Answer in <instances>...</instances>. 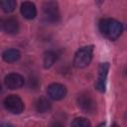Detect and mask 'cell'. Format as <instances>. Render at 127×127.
Segmentation results:
<instances>
[{"label": "cell", "instance_id": "cell-18", "mask_svg": "<svg viewBox=\"0 0 127 127\" xmlns=\"http://www.w3.org/2000/svg\"><path fill=\"white\" fill-rule=\"evenodd\" d=\"M2 25H3V18L0 17V30L2 29Z\"/></svg>", "mask_w": 127, "mask_h": 127}, {"label": "cell", "instance_id": "cell-1", "mask_svg": "<svg viewBox=\"0 0 127 127\" xmlns=\"http://www.w3.org/2000/svg\"><path fill=\"white\" fill-rule=\"evenodd\" d=\"M99 30L107 39L114 41L121 36L123 32V26L117 20L107 18L102 19L99 22Z\"/></svg>", "mask_w": 127, "mask_h": 127}, {"label": "cell", "instance_id": "cell-13", "mask_svg": "<svg viewBox=\"0 0 127 127\" xmlns=\"http://www.w3.org/2000/svg\"><path fill=\"white\" fill-rule=\"evenodd\" d=\"M52 108V103L51 101L46 98V97H40L36 101V109L40 113H46L49 112Z\"/></svg>", "mask_w": 127, "mask_h": 127}, {"label": "cell", "instance_id": "cell-10", "mask_svg": "<svg viewBox=\"0 0 127 127\" xmlns=\"http://www.w3.org/2000/svg\"><path fill=\"white\" fill-rule=\"evenodd\" d=\"M20 11H21V14L24 16V18L28 20H32L37 16V8L35 4L29 1H25L21 4Z\"/></svg>", "mask_w": 127, "mask_h": 127}, {"label": "cell", "instance_id": "cell-9", "mask_svg": "<svg viewBox=\"0 0 127 127\" xmlns=\"http://www.w3.org/2000/svg\"><path fill=\"white\" fill-rule=\"evenodd\" d=\"M2 30H4L7 34H17L19 32V22L15 17H7L3 19V25H2Z\"/></svg>", "mask_w": 127, "mask_h": 127}, {"label": "cell", "instance_id": "cell-3", "mask_svg": "<svg viewBox=\"0 0 127 127\" xmlns=\"http://www.w3.org/2000/svg\"><path fill=\"white\" fill-rule=\"evenodd\" d=\"M43 15L47 22L50 23H57L60 20V12L59 6L57 2L54 1H47L43 4Z\"/></svg>", "mask_w": 127, "mask_h": 127}, {"label": "cell", "instance_id": "cell-17", "mask_svg": "<svg viewBox=\"0 0 127 127\" xmlns=\"http://www.w3.org/2000/svg\"><path fill=\"white\" fill-rule=\"evenodd\" d=\"M50 127H64V125H62L61 123H55V124L51 125Z\"/></svg>", "mask_w": 127, "mask_h": 127}, {"label": "cell", "instance_id": "cell-16", "mask_svg": "<svg viewBox=\"0 0 127 127\" xmlns=\"http://www.w3.org/2000/svg\"><path fill=\"white\" fill-rule=\"evenodd\" d=\"M0 127H13L10 123H2L0 124Z\"/></svg>", "mask_w": 127, "mask_h": 127}, {"label": "cell", "instance_id": "cell-7", "mask_svg": "<svg viewBox=\"0 0 127 127\" xmlns=\"http://www.w3.org/2000/svg\"><path fill=\"white\" fill-rule=\"evenodd\" d=\"M47 93L53 100H61L66 95V87L61 83H52L48 86Z\"/></svg>", "mask_w": 127, "mask_h": 127}, {"label": "cell", "instance_id": "cell-5", "mask_svg": "<svg viewBox=\"0 0 127 127\" xmlns=\"http://www.w3.org/2000/svg\"><path fill=\"white\" fill-rule=\"evenodd\" d=\"M77 106L85 113L92 114L96 110V104L94 99L88 93H80L76 98Z\"/></svg>", "mask_w": 127, "mask_h": 127}, {"label": "cell", "instance_id": "cell-8", "mask_svg": "<svg viewBox=\"0 0 127 127\" xmlns=\"http://www.w3.org/2000/svg\"><path fill=\"white\" fill-rule=\"evenodd\" d=\"M4 82L8 88L16 89V88H20L24 85V77L22 75H20L19 73L12 72V73H9L8 75H6Z\"/></svg>", "mask_w": 127, "mask_h": 127}, {"label": "cell", "instance_id": "cell-11", "mask_svg": "<svg viewBox=\"0 0 127 127\" xmlns=\"http://www.w3.org/2000/svg\"><path fill=\"white\" fill-rule=\"evenodd\" d=\"M2 58L6 63H16L21 58V54L16 49H8L2 54Z\"/></svg>", "mask_w": 127, "mask_h": 127}, {"label": "cell", "instance_id": "cell-2", "mask_svg": "<svg viewBox=\"0 0 127 127\" xmlns=\"http://www.w3.org/2000/svg\"><path fill=\"white\" fill-rule=\"evenodd\" d=\"M92 55H93V46H85L80 48L74 55V59H73L74 66L78 68L87 66L92 60Z\"/></svg>", "mask_w": 127, "mask_h": 127}, {"label": "cell", "instance_id": "cell-19", "mask_svg": "<svg viewBox=\"0 0 127 127\" xmlns=\"http://www.w3.org/2000/svg\"><path fill=\"white\" fill-rule=\"evenodd\" d=\"M111 127H119V126H118L117 124H115V123H114V124H112V126H111Z\"/></svg>", "mask_w": 127, "mask_h": 127}, {"label": "cell", "instance_id": "cell-15", "mask_svg": "<svg viewBox=\"0 0 127 127\" xmlns=\"http://www.w3.org/2000/svg\"><path fill=\"white\" fill-rule=\"evenodd\" d=\"M71 127H91V123L84 117H76L72 120Z\"/></svg>", "mask_w": 127, "mask_h": 127}, {"label": "cell", "instance_id": "cell-14", "mask_svg": "<svg viewBox=\"0 0 127 127\" xmlns=\"http://www.w3.org/2000/svg\"><path fill=\"white\" fill-rule=\"evenodd\" d=\"M17 2L15 0H1L0 1V8L5 13H11L16 9Z\"/></svg>", "mask_w": 127, "mask_h": 127}, {"label": "cell", "instance_id": "cell-12", "mask_svg": "<svg viewBox=\"0 0 127 127\" xmlns=\"http://www.w3.org/2000/svg\"><path fill=\"white\" fill-rule=\"evenodd\" d=\"M58 58H59V56H58L57 52H55V51H48V52H46L45 55H44V60H43L44 66L46 68H50L58 61Z\"/></svg>", "mask_w": 127, "mask_h": 127}, {"label": "cell", "instance_id": "cell-20", "mask_svg": "<svg viewBox=\"0 0 127 127\" xmlns=\"http://www.w3.org/2000/svg\"><path fill=\"white\" fill-rule=\"evenodd\" d=\"M1 89H2V86H1V84H0V91H1Z\"/></svg>", "mask_w": 127, "mask_h": 127}, {"label": "cell", "instance_id": "cell-6", "mask_svg": "<svg viewBox=\"0 0 127 127\" xmlns=\"http://www.w3.org/2000/svg\"><path fill=\"white\" fill-rule=\"evenodd\" d=\"M109 70V64L108 63H102L99 65L98 68V78L95 82V88L100 91L104 92L106 88V78Z\"/></svg>", "mask_w": 127, "mask_h": 127}, {"label": "cell", "instance_id": "cell-4", "mask_svg": "<svg viewBox=\"0 0 127 127\" xmlns=\"http://www.w3.org/2000/svg\"><path fill=\"white\" fill-rule=\"evenodd\" d=\"M4 106L10 113L13 114H20L24 110V102L16 94L8 95L4 99Z\"/></svg>", "mask_w": 127, "mask_h": 127}]
</instances>
